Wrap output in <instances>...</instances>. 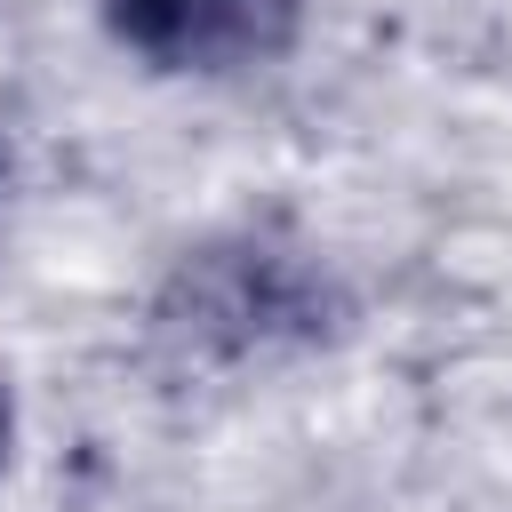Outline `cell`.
Segmentation results:
<instances>
[{
    "mask_svg": "<svg viewBox=\"0 0 512 512\" xmlns=\"http://www.w3.org/2000/svg\"><path fill=\"white\" fill-rule=\"evenodd\" d=\"M104 24L152 72H256L296 48L304 0H104Z\"/></svg>",
    "mask_w": 512,
    "mask_h": 512,
    "instance_id": "1",
    "label": "cell"
},
{
    "mask_svg": "<svg viewBox=\"0 0 512 512\" xmlns=\"http://www.w3.org/2000/svg\"><path fill=\"white\" fill-rule=\"evenodd\" d=\"M0 448H8V392H0Z\"/></svg>",
    "mask_w": 512,
    "mask_h": 512,
    "instance_id": "2",
    "label": "cell"
}]
</instances>
